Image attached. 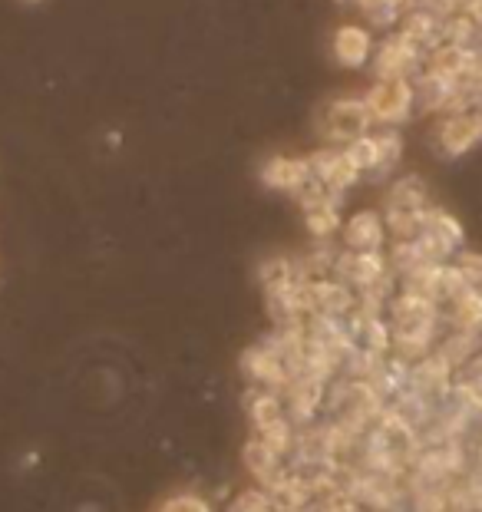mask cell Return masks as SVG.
<instances>
[{
  "mask_svg": "<svg viewBox=\"0 0 482 512\" xmlns=\"http://www.w3.org/2000/svg\"><path fill=\"white\" fill-rule=\"evenodd\" d=\"M225 512H275V506H271L268 489L251 486V489H245V493H238L232 503H228Z\"/></svg>",
  "mask_w": 482,
  "mask_h": 512,
  "instance_id": "12",
  "label": "cell"
},
{
  "mask_svg": "<svg viewBox=\"0 0 482 512\" xmlns=\"http://www.w3.org/2000/svg\"><path fill=\"white\" fill-rule=\"evenodd\" d=\"M308 159H311L314 179L321 182L327 192L341 195V199H344V192H350L360 179H364V172L350 162V156L341 146H317Z\"/></svg>",
  "mask_w": 482,
  "mask_h": 512,
  "instance_id": "6",
  "label": "cell"
},
{
  "mask_svg": "<svg viewBox=\"0 0 482 512\" xmlns=\"http://www.w3.org/2000/svg\"><path fill=\"white\" fill-rule=\"evenodd\" d=\"M390 512H393V509H390Z\"/></svg>",
  "mask_w": 482,
  "mask_h": 512,
  "instance_id": "16",
  "label": "cell"
},
{
  "mask_svg": "<svg viewBox=\"0 0 482 512\" xmlns=\"http://www.w3.org/2000/svg\"><path fill=\"white\" fill-rule=\"evenodd\" d=\"M258 179L265 189L271 192H284V195H298L314 182V169L308 156H284V152H275L258 166Z\"/></svg>",
  "mask_w": 482,
  "mask_h": 512,
  "instance_id": "5",
  "label": "cell"
},
{
  "mask_svg": "<svg viewBox=\"0 0 482 512\" xmlns=\"http://www.w3.org/2000/svg\"><path fill=\"white\" fill-rule=\"evenodd\" d=\"M453 265L459 268V275L469 288H482V255L479 252H456Z\"/></svg>",
  "mask_w": 482,
  "mask_h": 512,
  "instance_id": "14",
  "label": "cell"
},
{
  "mask_svg": "<svg viewBox=\"0 0 482 512\" xmlns=\"http://www.w3.org/2000/svg\"><path fill=\"white\" fill-rule=\"evenodd\" d=\"M387 209H407V212L430 209V205H426V182L420 176L397 179L387 192Z\"/></svg>",
  "mask_w": 482,
  "mask_h": 512,
  "instance_id": "10",
  "label": "cell"
},
{
  "mask_svg": "<svg viewBox=\"0 0 482 512\" xmlns=\"http://www.w3.org/2000/svg\"><path fill=\"white\" fill-rule=\"evenodd\" d=\"M364 103L370 116H374V126L380 129H397L413 116L416 103V83L413 80H377L370 90L364 93Z\"/></svg>",
  "mask_w": 482,
  "mask_h": 512,
  "instance_id": "3",
  "label": "cell"
},
{
  "mask_svg": "<svg viewBox=\"0 0 482 512\" xmlns=\"http://www.w3.org/2000/svg\"><path fill=\"white\" fill-rule=\"evenodd\" d=\"M387 238H390L387 219H383V212L377 209L354 212L350 219H344V228H341V245L347 252H383Z\"/></svg>",
  "mask_w": 482,
  "mask_h": 512,
  "instance_id": "8",
  "label": "cell"
},
{
  "mask_svg": "<svg viewBox=\"0 0 482 512\" xmlns=\"http://www.w3.org/2000/svg\"><path fill=\"white\" fill-rule=\"evenodd\" d=\"M377 136V146H380V172L377 176H390L393 169H397V162L403 156V139L397 129H380Z\"/></svg>",
  "mask_w": 482,
  "mask_h": 512,
  "instance_id": "11",
  "label": "cell"
},
{
  "mask_svg": "<svg viewBox=\"0 0 482 512\" xmlns=\"http://www.w3.org/2000/svg\"><path fill=\"white\" fill-rule=\"evenodd\" d=\"M449 328L482 337V288H466L449 301Z\"/></svg>",
  "mask_w": 482,
  "mask_h": 512,
  "instance_id": "9",
  "label": "cell"
},
{
  "mask_svg": "<svg viewBox=\"0 0 482 512\" xmlns=\"http://www.w3.org/2000/svg\"><path fill=\"white\" fill-rule=\"evenodd\" d=\"M423 67H426V50L416 47L403 30L383 37L374 50V60H370L374 80H416Z\"/></svg>",
  "mask_w": 482,
  "mask_h": 512,
  "instance_id": "2",
  "label": "cell"
},
{
  "mask_svg": "<svg viewBox=\"0 0 482 512\" xmlns=\"http://www.w3.org/2000/svg\"><path fill=\"white\" fill-rule=\"evenodd\" d=\"M482 143V116L479 110H463V113H446L436 119L433 126V146L440 156L456 159L466 156L469 149Z\"/></svg>",
  "mask_w": 482,
  "mask_h": 512,
  "instance_id": "4",
  "label": "cell"
},
{
  "mask_svg": "<svg viewBox=\"0 0 482 512\" xmlns=\"http://www.w3.org/2000/svg\"><path fill=\"white\" fill-rule=\"evenodd\" d=\"M159 512H215L212 499H205L199 493H175L169 499H162Z\"/></svg>",
  "mask_w": 482,
  "mask_h": 512,
  "instance_id": "13",
  "label": "cell"
},
{
  "mask_svg": "<svg viewBox=\"0 0 482 512\" xmlns=\"http://www.w3.org/2000/svg\"><path fill=\"white\" fill-rule=\"evenodd\" d=\"M20 4H30V7H37V4H43V0H20Z\"/></svg>",
  "mask_w": 482,
  "mask_h": 512,
  "instance_id": "15",
  "label": "cell"
},
{
  "mask_svg": "<svg viewBox=\"0 0 482 512\" xmlns=\"http://www.w3.org/2000/svg\"><path fill=\"white\" fill-rule=\"evenodd\" d=\"M314 133L321 146H347L354 139L374 133V116H370L364 96H334L314 116Z\"/></svg>",
  "mask_w": 482,
  "mask_h": 512,
  "instance_id": "1",
  "label": "cell"
},
{
  "mask_svg": "<svg viewBox=\"0 0 482 512\" xmlns=\"http://www.w3.org/2000/svg\"><path fill=\"white\" fill-rule=\"evenodd\" d=\"M377 50V37L367 24H341L331 34V57L344 70H364L370 67Z\"/></svg>",
  "mask_w": 482,
  "mask_h": 512,
  "instance_id": "7",
  "label": "cell"
}]
</instances>
